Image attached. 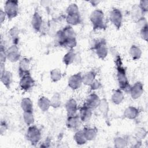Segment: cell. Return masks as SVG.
<instances>
[{
  "label": "cell",
  "instance_id": "cell-16",
  "mask_svg": "<svg viewBox=\"0 0 148 148\" xmlns=\"http://www.w3.org/2000/svg\"><path fill=\"white\" fill-rule=\"evenodd\" d=\"M31 23L35 31L39 32L41 30L43 24V20L42 16L37 11H35L34 13Z\"/></svg>",
  "mask_w": 148,
  "mask_h": 148
},
{
  "label": "cell",
  "instance_id": "cell-23",
  "mask_svg": "<svg viewBox=\"0 0 148 148\" xmlns=\"http://www.w3.org/2000/svg\"><path fill=\"white\" fill-rule=\"evenodd\" d=\"M87 141L94 140L98 134V129L96 127H84L83 129Z\"/></svg>",
  "mask_w": 148,
  "mask_h": 148
},
{
  "label": "cell",
  "instance_id": "cell-48",
  "mask_svg": "<svg viewBox=\"0 0 148 148\" xmlns=\"http://www.w3.org/2000/svg\"><path fill=\"white\" fill-rule=\"evenodd\" d=\"M5 64L0 63V75L2 74L6 70H5Z\"/></svg>",
  "mask_w": 148,
  "mask_h": 148
},
{
  "label": "cell",
  "instance_id": "cell-8",
  "mask_svg": "<svg viewBox=\"0 0 148 148\" xmlns=\"http://www.w3.org/2000/svg\"><path fill=\"white\" fill-rule=\"evenodd\" d=\"M7 60L12 62H16L20 60L21 54L17 45H13L6 49Z\"/></svg>",
  "mask_w": 148,
  "mask_h": 148
},
{
  "label": "cell",
  "instance_id": "cell-13",
  "mask_svg": "<svg viewBox=\"0 0 148 148\" xmlns=\"http://www.w3.org/2000/svg\"><path fill=\"white\" fill-rule=\"evenodd\" d=\"M100 101L101 99L99 96L96 93L92 92L87 97L84 104L91 109L94 110L98 107Z\"/></svg>",
  "mask_w": 148,
  "mask_h": 148
},
{
  "label": "cell",
  "instance_id": "cell-38",
  "mask_svg": "<svg viewBox=\"0 0 148 148\" xmlns=\"http://www.w3.org/2000/svg\"><path fill=\"white\" fill-rule=\"evenodd\" d=\"M147 131L143 127H138L136 129L135 132V136L138 139L142 140L147 135Z\"/></svg>",
  "mask_w": 148,
  "mask_h": 148
},
{
  "label": "cell",
  "instance_id": "cell-3",
  "mask_svg": "<svg viewBox=\"0 0 148 148\" xmlns=\"http://www.w3.org/2000/svg\"><path fill=\"white\" fill-rule=\"evenodd\" d=\"M91 47L92 50H95V52L99 58L104 60L107 57L108 49L106 40L104 38L95 40Z\"/></svg>",
  "mask_w": 148,
  "mask_h": 148
},
{
  "label": "cell",
  "instance_id": "cell-7",
  "mask_svg": "<svg viewBox=\"0 0 148 148\" xmlns=\"http://www.w3.org/2000/svg\"><path fill=\"white\" fill-rule=\"evenodd\" d=\"M30 59L24 57L20 60L18 64V75L20 77L30 74Z\"/></svg>",
  "mask_w": 148,
  "mask_h": 148
},
{
  "label": "cell",
  "instance_id": "cell-47",
  "mask_svg": "<svg viewBox=\"0 0 148 148\" xmlns=\"http://www.w3.org/2000/svg\"><path fill=\"white\" fill-rule=\"evenodd\" d=\"M50 140L46 139V140L42 143V145H40V147H50Z\"/></svg>",
  "mask_w": 148,
  "mask_h": 148
},
{
  "label": "cell",
  "instance_id": "cell-2",
  "mask_svg": "<svg viewBox=\"0 0 148 148\" xmlns=\"http://www.w3.org/2000/svg\"><path fill=\"white\" fill-rule=\"evenodd\" d=\"M90 20L94 31L105 29L106 25L104 21V13L101 9H95L90 16Z\"/></svg>",
  "mask_w": 148,
  "mask_h": 148
},
{
  "label": "cell",
  "instance_id": "cell-32",
  "mask_svg": "<svg viewBox=\"0 0 148 148\" xmlns=\"http://www.w3.org/2000/svg\"><path fill=\"white\" fill-rule=\"evenodd\" d=\"M9 34L12 39L13 45H17L19 42L18 30L16 27H13L9 31Z\"/></svg>",
  "mask_w": 148,
  "mask_h": 148
},
{
  "label": "cell",
  "instance_id": "cell-4",
  "mask_svg": "<svg viewBox=\"0 0 148 148\" xmlns=\"http://www.w3.org/2000/svg\"><path fill=\"white\" fill-rule=\"evenodd\" d=\"M41 131L38 127L35 125L28 126V128L25 133V138L30 143L35 146L41 139Z\"/></svg>",
  "mask_w": 148,
  "mask_h": 148
},
{
  "label": "cell",
  "instance_id": "cell-29",
  "mask_svg": "<svg viewBox=\"0 0 148 148\" xmlns=\"http://www.w3.org/2000/svg\"><path fill=\"white\" fill-rule=\"evenodd\" d=\"M127 140L128 146L131 147H140L142 145V140L136 138L135 135H126L125 136Z\"/></svg>",
  "mask_w": 148,
  "mask_h": 148
},
{
  "label": "cell",
  "instance_id": "cell-46",
  "mask_svg": "<svg viewBox=\"0 0 148 148\" xmlns=\"http://www.w3.org/2000/svg\"><path fill=\"white\" fill-rule=\"evenodd\" d=\"M7 17L6 15L4 12V10H3L2 9H1L0 11V21H1V24H3V23L4 22L5 18Z\"/></svg>",
  "mask_w": 148,
  "mask_h": 148
},
{
  "label": "cell",
  "instance_id": "cell-31",
  "mask_svg": "<svg viewBox=\"0 0 148 148\" xmlns=\"http://www.w3.org/2000/svg\"><path fill=\"white\" fill-rule=\"evenodd\" d=\"M62 31L64 33V35H65L66 39H71V38H76V34L72 28V26L68 25L65 26L62 29Z\"/></svg>",
  "mask_w": 148,
  "mask_h": 148
},
{
  "label": "cell",
  "instance_id": "cell-14",
  "mask_svg": "<svg viewBox=\"0 0 148 148\" xmlns=\"http://www.w3.org/2000/svg\"><path fill=\"white\" fill-rule=\"evenodd\" d=\"M67 116H72L77 114L79 107L76 101L73 98H71L67 101L65 105Z\"/></svg>",
  "mask_w": 148,
  "mask_h": 148
},
{
  "label": "cell",
  "instance_id": "cell-37",
  "mask_svg": "<svg viewBox=\"0 0 148 148\" xmlns=\"http://www.w3.org/2000/svg\"><path fill=\"white\" fill-rule=\"evenodd\" d=\"M77 45L76 38H71L66 39L61 47L68 49L69 50L73 49Z\"/></svg>",
  "mask_w": 148,
  "mask_h": 148
},
{
  "label": "cell",
  "instance_id": "cell-15",
  "mask_svg": "<svg viewBox=\"0 0 148 148\" xmlns=\"http://www.w3.org/2000/svg\"><path fill=\"white\" fill-rule=\"evenodd\" d=\"M79 117L82 122L86 123L88 121L92 116V109L86 106L84 103L82 106L79 108Z\"/></svg>",
  "mask_w": 148,
  "mask_h": 148
},
{
  "label": "cell",
  "instance_id": "cell-24",
  "mask_svg": "<svg viewBox=\"0 0 148 148\" xmlns=\"http://www.w3.org/2000/svg\"><path fill=\"white\" fill-rule=\"evenodd\" d=\"M38 105L41 111L46 112L51 106L50 100L45 96H42L38 101Z\"/></svg>",
  "mask_w": 148,
  "mask_h": 148
},
{
  "label": "cell",
  "instance_id": "cell-45",
  "mask_svg": "<svg viewBox=\"0 0 148 148\" xmlns=\"http://www.w3.org/2000/svg\"><path fill=\"white\" fill-rule=\"evenodd\" d=\"M8 129V124L5 121L2 120L1 121V124H0V133L1 135H3V133L6 131Z\"/></svg>",
  "mask_w": 148,
  "mask_h": 148
},
{
  "label": "cell",
  "instance_id": "cell-11",
  "mask_svg": "<svg viewBox=\"0 0 148 148\" xmlns=\"http://www.w3.org/2000/svg\"><path fill=\"white\" fill-rule=\"evenodd\" d=\"M143 85L140 82H135L131 86L129 92L133 99H137L141 97L143 92Z\"/></svg>",
  "mask_w": 148,
  "mask_h": 148
},
{
  "label": "cell",
  "instance_id": "cell-43",
  "mask_svg": "<svg viewBox=\"0 0 148 148\" xmlns=\"http://www.w3.org/2000/svg\"><path fill=\"white\" fill-rule=\"evenodd\" d=\"M140 36L145 41L147 42L148 39V25L140 29Z\"/></svg>",
  "mask_w": 148,
  "mask_h": 148
},
{
  "label": "cell",
  "instance_id": "cell-17",
  "mask_svg": "<svg viewBox=\"0 0 148 148\" xmlns=\"http://www.w3.org/2000/svg\"><path fill=\"white\" fill-rule=\"evenodd\" d=\"M139 110L134 106H128L124 111L123 115L125 118L130 120H134L136 119L139 115Z\"/></svg>",
  "mask_w": 148,
  "mask_h": 148
},
{
  "label": "cell",
  "instance_id": "cell-40",
  "mask_svg": "<svg viewBox=\"0 0 148 148\" xmlns=\"http://www.w3.org/2000/svg\"><path fill=\"white\" fill-rule=\"evenodd\" d=\"M6 60H7L6 49L1 43V49H0V63L5 64Z\"/></svg>",
  "mask_w": 148,
  "mask_h": 148
},
{
  "label": "cell",
  "instance_id": "cell-21",
  "mask_svg": "<svg viewBox=\"0 0 148 148\" xmlns=\"http://www.w3.org/2000/svg\"><path fill=\"white\" fill-rule=\"evenodd\" d=\"M66 21L71 26L79 24L81 23V17L80 13L67 14L66 16Z\"/></svg>",
  "mask_w": 148,
  "mask_h": 148
},
{
  "label": "cell",
  "instance_id": "cell-20",
  "mask_svg": "<svg viewBox=\"0 0 148 148\" xmlns=\"http://www.w3.org/2000/svg\"><path fill=\"white\" fill-rule=\"evenodd\" d=\"M98 108L103 117L105 118V120H108L109 113V103L107 99L105 98L101 99L100 103Z\"/></svg>",
  "mask_w": 148,
  "mask_h": 148
},
{
  "label": "cell",
  "instance_id": "cell-22",
  "mask_svg": "<svg viewBox=\"0 0 148 148\" xmlns=\"http://www.w3.org/2000/svg\"><path fill=\"white\" fill-rule=\"evenodd\" d=\"M1 81L2 84L8 88H10V85L13 80L12 73L8 71H5L1 75Z\"/></svg>",
  "mask_w": 148,
  "mask_h": 148
},
{
  "label": "cell",
  "instance_id": "cell-1",
  "mask_svg": "<svg viewBox=\"0 0 148 148\" xmlns=\"http://www.w3.org/2000/svg\"><path fill=\"white\" fill-rule=\"evenodd\" d=\"M115 65L116 69V76L119 88L123 91L129 92L131 85L130 84L125 68L123 66L122 60L119 55L115 58Z\"/></svg>",
  "mask_w": 148,
  "mask_h": 148
},
{
  "label": "cell",
  "instance_id": "cell-5",
  "mask_svg": "<svg viewBox=\"0 0 148 148\" xmlns=\"http://www.w3.org/2000/svg\"><path fill=\"white\" fill-rule=\"evenodd\" d=\"M3 9L9 20L15 18L18 13V1L17 0H8L5 1Z\"/></svg>",
  "mask_w": 148,
  "mask_h": 148
},
{
  "label": "cell",
  "instance_id": "cell-9",
  "mask_svg": "<svg viewBox=\"0 0 148 148\" xmlns=\"http://www.w3.org/2000/svg\"><path fill=\"white\" fill-rule=\"evenodd\" d=\"M82 83V75L81 72H78L71 75L68 80L69 87L73 90L80 88Z\"/></svg>",
  "mask_w": 148,
  "mask_h": 148
},
{
  "label": "cell",
  "instance_id": "cell-19",
  "mask_svg": "<svg viewBox=\"0 0 148 148\" xmlns=\"http://www.w3.org/2000/svg\"><path fill=\"white\" fill-rule=\"evenodd\" d=\"M97 76L96 72L94 70L90 71L82 75V83L83 84L90 86L94 81Z\"/></svg>",
  "mask_w": 148,
  "mask_h": 148
},
{
  "label": "cell",
  "instance_id": "cell-27",
  "mask_svg": "<svg viewBox=\"0 0 148 148\" xmlns=\"http://www.w3.org/2000/svg\"><path fill=\"white\" fill-rule=\"evenodd\" d=\"M73 139L78 145H84L87 142L83 129L78 130L75 132L73 136Z\"/></svg>",
  "mask_w": 148,
  "mask_h": 148
},
{
  "label": "cell",
  "instance_id": "cell-34",
  "mask_svg": "<svg viewBox=\"0 0 148 148\" xmlns=\"http://www.w3.org/2000/svg\"><path fill=\"white\" fill-rule=\"evenodd\" d=\"M23 120L27 126L33 125L35 120L33 112H23Z\"/></svg>",
  "mask_w": 148,
  "mask_h": 148
},
{
  "label": "cell",
  "instance_id": "cell-39",
  "mask_svg": "<svg viewBox=\"0 0 148 148\" xmlns=\"http://www.w3.org/2000/svg\"><path fill=\"white\" fill-rule=\"evenodd\" d=\"M66 12V14L79 13V7L76 3H71L67 7Z\"/></svg>",
  "mask_w": 148,
  "mask_h": 148
},
{
  "label": "cell",
  "instance_id": "cell-30",
  "mask_svg": "<svg viewBox=\"0 0 148 148\" xmlns=\"http://www.w3.org/2000/svg\"><path fill=\"white\" fill-rule=\"evenodd\" d=\"M114 146L117 148H124L128 146L127 140L125 136L116 137L113 140Z\"/></svg>",
  "mask_w": 148,
  "mask_h": 148
},
{
  "label": "cell",
  "instance_id": "cell-12",
  "mask_svg": "<svg viewBox=\"0 0 148 148\" xmlns=\"http://www.w3.org/2000/svg\"><path fill=\"white\" fill-rule=\"evenodd\" d=\"M82 121L79 114H75L72 116H68L66 119V125L69 129L76 130L81 124Z\"/></svg>",
  "mask_w": 148,
  "mask_h": 148
},
{
  "label": "cell",
  "instance_id": "cell-26",
  "mask_svg": "<svg viewBox=\"0 0 148 148\" xmlns=\"http://www.w3.org/2000/svg\"><path fill=\"white\" fill-rule=\"evenodd\" d=\"M76 56V54L74 52L73 49L69 50V51L62 58L63 63L66 66L72 64L75 61Z\"/></svg>",
  "mask_w": 148,
  "mask_h": 148
},
{
  "label": "cell",
  "instance_id": "cell-35",
  "mask_svg": "<svg viewBox=\"0 0 148 148\" xmlns=\"http://www.w3.org/2000/svg\"><path fill=\"white\" fill-rule=\"evenodd\" d=\"M50 79L53 82H57L62 78V73L61 71L58 68L52 69L50 72Z\"/></svg>",
  "mask_w": 148,
  "mask_h": 148
},
{
  "label": "cell",
  "instance_id": "cell-49",
  "mask_svg": "<svg viewBox=\"0 0 148 148\" xmlns=\"http://www.w3.org/2000/svg\"><path fill=\"white\" fill-rule=\"evenodd\" d=\"M90 3H91V4H92V6H96L97 5H98V3L99 2V1H90Z\"/></svg>",
  "mask_w": 148,
  "mask_h": 148
},
{
  "label": "cell",
  "instance_id": "cell-25",
  "mask_svg": "<svg viewBox=\"0 0 148 148\" xmlns=\"http://www.w3.org/2000/svg\"><path fill=\"white\" fill-rule=\"evenodd\" d=\"M129 54L133 60H138L141 57L142 52L139 46L133 45L130 48Z\"/></svg>",
  "mask_w": 148,
  "mask_h": 148
},
{
  "label": "cell",
  "instance_id": "cell-41",
  "mask_svg": "<svg viewBox=\"0 0 148 148\" xmlns=\"http://www.w3.org/2000/svg\"><path fill=\"white\" fill-rule=\"evenodd\" d=\"M138 6L142 11L143 16L148 12V1L147 0L140 1Z\"/></svg>",
  "mask_w": 148,
  "mask_h": 148
},
{
  "label": "cell",
  "instance_id": "cell-44",
  "mask_svg": "<svg viewBox=\"0 0 148 148\" xmlns=\"http://www.w3.org/2000/svg\"><path fill=\"white\" fill-rule=\"evenodd\" d=\"M90 90L91 91H94L99 89L102 87L101 83L96 79L94 80V81L90 84Z\"/></svg>",
  "mask_w": 148,
  "mask_h": 148
},
{
  "label": "cell",
  "instance_id": "cell-42",
  "mask_svg": "<svg viewBox=\"0 0 148 148\" xmlns=\"http://www.w3.org/2000/svg\"><path fill=\"white\" fill-rule=\"evenodd\" d=\"M136 24L137 28L140 29L147 25V20L144 16H143L136 21Z\"/></svg>",
  "mask_w": 148,
  "mask_h": 148
},
{
  "label": "cell",
  "instance_id": "cell-33",
  "mask_svg": "<svg viewBox=\"0 0 148 148\" xmlns=\"http://www.w3.org/2000/svg\"><path fill=\"white\" fill-rule=\"evenodd\" d=\"M50 100L51 106L53 108H58L61 105V95L58 92H55Z\"/></svg>",
  "mask_w": 148,
  "mask_h": 148
},
{
  "label": "cell",
  "instance_id": "cell-36",
  "mask_svg": "<svg viewBox=\"0 0 148 148\" xmlns=\"http://www.w3.org/2000/svg\"><path fill=\"white\" fill-rule=\"evenodd\" d=\"M131 16L133 19H135L136 21L139 19L140 17L144 16L142 14V11L139 8L138 5H135L132 6L131 9Z\"/></svg>",
  "mask_w": 148,
  "mask_h": 148
},
{
  "label": "cell",
  "instance_id": "cell-28",
  "mask_svg": "<svg viewBox=\"0 0 148 148\" xmlns=\"http://www.w3.org/2000/svg\"><path fill=\"white\" fill-rule=\"evenodd\" d=\"M20 105L23 112H33V102L29 98H23Z\"/></svg>",
  "mask_w": 148,
  "mask_h": 148
},
{
  "label": "cell",
  "instance_id": "cell-6",
  "mask_svg": "<svg viewBox=\"0 0 148 148\" xmlns=\"http://www.w3.org/2000/svg\"><path fill=\"white\" fill-rule=\"evenodd\" d=\"M109 19L112 24L117 29H120L123 23V14L117 8H113L110 12Z\"/></svg>",
  "mask_w": 148,
  "mask_h": 148
},
{
  "label": "cell",
  "instance_id": "cell-18",
  "mask_svg": "<svg viewBox=\"0 0 148 148\" xmlns=\"http://www.w3.org/2000/svg\"><path fill=\"white\" fill-rule=\"evenodd\" d=\"M124 99V93L122 90L120 88L114 90L113 91L112 96H111V101L115 105L120 104Z\"/></svg>",
  "mask_w": 148,
  "mask_h": 148
},
{
  "label": "cell",
  "instance_id": "cell-10",
  "mask_svg": "<svg viewBox=\"0 0 148 148\" xmlns=\"http://www.w3.org/2000/svg\"><path fill=\"white\" fill-rule=\"evenodd\" d=\"M35 80L31 75H25L20 77L19 86L21 89L27 91L31 89L35 86Z\"/></svg>",
  "mask_w": 148,
  "mask_h": 148
}]
</instances>
